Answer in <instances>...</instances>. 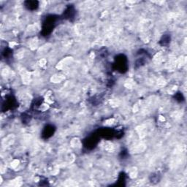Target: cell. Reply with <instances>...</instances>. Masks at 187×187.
I'll return each mask as SVG.
<instances>
[{
  "mask_svg": "<svg viewBox=\"0 0 187 187\" xmlns=\"http://www.w3.org/2000/svg\"><path fill=\"white\" fill-rule=\"evenodd\" d=\"M56 21V18H54V16H48L45 19V21L43 23V31H45V34H49L51 30L54 29V24H55Z\"/></svg>",
  "mask_w": 187,
  "mask_h": 187,
  "instance_id": "cell-1",
  "label": "cell"
},
{
  "mask_svg": "<svg viewBox=\"0 0 187 187\" xmlns=\"http://www.w3.org/2000/svg\"><path fill=\"white\" fill-rule=\"evenodd\" d=\"M123 56H121V58H120L121 59H116V62H117V66L119 68V71L123 72V70L126 71V68H127V64H126V59H123Z\"/></svg>",
  "mask_w": 187,
  "mask_h": 187,
  "instance_id": "cell-2",
  "label": "cell"
},
{
  "mask_svg": "<svg viewBox=\"0 0 187 187\" xmlns=\"http://www.w3.org/2000/svg\"><path fill=\"white\" fill-rule=\"evenodd\" d=\"M25 7L30 10H37L39 7V2L37 1H26L25 2Z\"/></svg>",
  "mask_w": 187,
  "mask_h": 187,
  "instance_id": "cell-3",
  "label": "cell"
},
{
  "mask_svg": "<svg viewBox=\"0 0 187 187\" xmlns=\"http://www.w3.org/2000/svg\"><path fill=\"white\" fill-rule=\"evenodd\" d=\"M54 130H55V129L54 128L53 126H47L43 130V135L45 136V138H48L54 134Z\"/></svg>",
  "mask_w": 187,
  "mask_h": 187,
  "instance_id": "cell-4",
  "label": "cell"
}]
</instances>
